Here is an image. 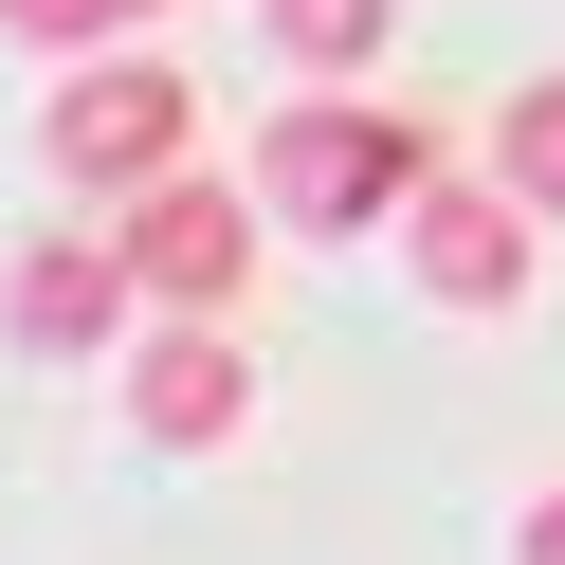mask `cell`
Here are the masks:
<instances>
[{"mask_svg": "<svg viewBox=\"0 0 565 565\" xmlns=\"http://www.w3.org/2000/svg\"><path fill=\"white\" fill-rule=\"evenodd\" d=\"M110 383H128V419H147L164 456H220L237 419H256V347H237V310H164Z\"/></svg>", "mask_w": 565, "mask_h": 565, "instance_id": "cell-4", "label": "cell"}, {"mask_svg": "<svg viewBox=\"0 0 565 565\" xmlns=\"http://www.w3.org/2000/svg\"><path fill=\"white\" fill-rule=\"evenodd\" d=\"M492 183H511L529 220H565V74H529L511 110H492Z\"/></svg>", "mask_w": 565, "mask_h": 565, "instance_id": "cell-7", "label": "cell"}, {"mask_svg": "<svg viewBox=\"0 0 565 565\" xmlns=\"http://www.w3.org/2000/svg\"><path fill=\"white\" fill-rule=\"evenodd\" d=\"M383 38H402V0H274V55L292 74H365Z\"/></svg>", "mask_w": 565, "mask_h": 565, "instance_id": "cell-8", "label": "cell"}, {"mask_svg": "<svg viewBox=\"0 0 565 565\" xmlns=\"http://www.w3.org/2000/svg\"><path fill=\"white\" fill-rule=\"evenodd\" d=\"M128 274H147V310H256V201L237 183H183V164H164V183H128Z\"/></svg>", "mask_w": 565, "mask_h": 565, "instance_id": "cell-3", "label": "cell"}, {"mask_svg": "<svg viewBox=\"0 0 565 565\" xmlns=\"http://www.w3.org/2000/svg\"><path fill=\"white\" fill-rule=\"evenodd\" d=\"M529 565H565V492H529Z\"/></svg>", "mask_w": 565, "mask_h": 565, "instance_id": "cell-10", "label": "cell"}, {"mask_svg": "<svg viewBox=\"0 0 565 565\" xmlns=\"http://www.w3.org/2000/svg\"><path fill=\"white\" fill-rule=\"evenodd\" d=\"M419 183H438V128L383 110V92H310V110H274V147H256V201H274V220H310V237L402 220Z\"/></svg>", "mask_w": 565, "mask_h": 565, "instance_id": "cell-1", "label": "cell"}, {"mask_svg": "<svg viewBox=\"0 0 565 565\" xmlns=\"http://www.w3.org/2000/svg\"><path fill=\"white\" fill-rule=\"evenodd\" d=\"M128 292H147V274H128V237H38V256H19V292H0V329L38 347V365H74V347L128 329Z\"/></svg>", "mask_w": 565, "mask_h": 565, "instance_id": "cell-6", "label": "cell"}, {"mask_svg": "<svg viewBox=\"0 0 565 565\" xmlns=\"http://www.w3.org/2000/svg\"><path fill=\"white\" fill-rule=\"evenodd\" d=\"M128 19H164V0H0V38H38V55H110Z\"/></svg>", "mask_w": 565, "mask_h": 565, "instance_id": "cell-9", "label": "cell"}, {"mask_svg": "<svg viewBox=\"0 0 565 565\" xmlns=\"http://www.w3.org/2000/svg\"><path fill=\"white\" fill-rule=\"evenodd\" d=\"M38 147H55V183H164V164L201 147V74H164V55H92L74 92L38 110Z\"/></svg>", "mask_w": 565, "mask_h": 565, "instance_id": "cell-2", "label": "cell"}, {"mask_svg": "<svg viewBox=\"0 0 565 565\" xmlns=\"http://www.w3.org/2000/svg\"><path fill=\"white\" fill-rule=\"evenodd\" d=\"M402 274H419L438 310H511V292H529V201H511V183H419V201H402Z\"/></svg>", "mask_w": 565, "mask_h": 565, "instance_id": "cell-5", "label": "cell"}]
</instances>
